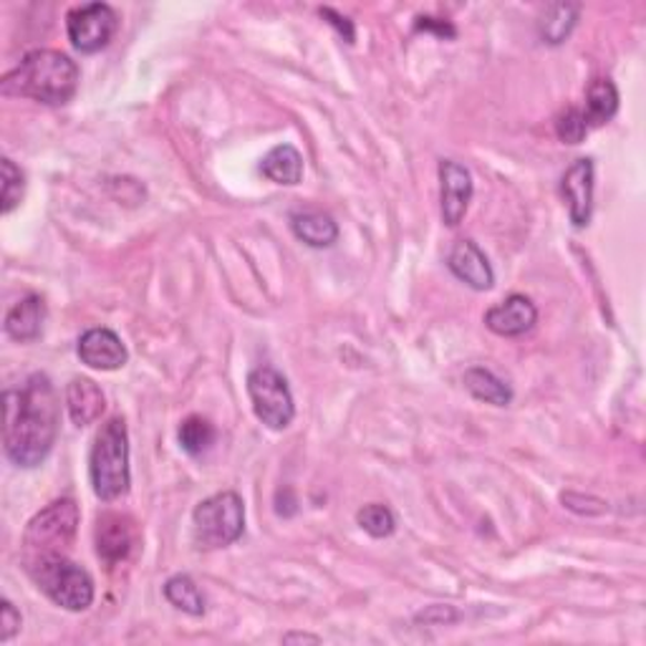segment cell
<instances>
[{"label": "cell", "instance_id": "obj_1", "mask_svg": "<svg viewBox=\"0 0 646 646\" xmlns=\"http://www.w3.org/2000/svg\"><path fill=\"white\" fill-rule=\"evenodd\" d=\"M61 406L46 374H31L3 396V449L13 465L39 467L59 437Z\"/></svg>", "mask_w": 646, "mask_h": 646}, {"label": "cell", "instance_id": "obj_2", "mask_svg": "<svg viewBox=\"0 0 646 646\" xmlns=\"http://www.w3.org/2000/svg\"><path fill=\"white\" fill-rule=\"evenodd\" d=\"M78 88V66L66 53L53 49H35L25 53L21 64L8 71L0 82L6 96H23L49 106H61L74 99Z\"/></svg>", "mask_w": 646, "mask_h": 646}, {"label": "cell", "instance_id": "obj_3", "mask_svg": "<svg viewBox=\"0 0 646 646\" xmlns=\"http://www.w3.org/2000/svg\"><path fill=\"white\" fill-rule=\"evenodd\" d=\"M88 477H92L94 495L104 502H114L129 493V435L127 422L121 417L102 424L88 455Z\"/></svg>", "mask_w": 646, "mask_h": 646}, {"label": "cell", "instance_id": "obj_4", "mask_svg": "<svg viewBox=\"0 0 646 646\" xmlns=\"http://www.w3.org/2000/svg\"><path fill=\"white\" fill-rule=\"evenodd\" d=\"M25 571L53 604L66 612H86L94 604V579L68 555L25 563Z\"/></svg>", "mask_w": 646, "mask_h": 646}, {"label": "cell", "instance_id": "obj_5", "mask_svg": "<svg viewBox=\"0 0 646 646\" xmlns=\"http://www.w3.org/2000/svg\"><path fill=\"white\" fill-rule=\"evenodd\" d=\"M78 506L71 498L53 500L35 516L23 536V563L66 555L76 541Z\"/></svg>", "mask_w": 646, "mask_h": 646}, {"label": "cell", "instance_id": "obj_6", "mask_svg": "<svg viewBox=\"0 0 646 646\" xmlns=\"http://www.w3.org/2000/svg\"><path fill=\"white\" fill-rule=\"evenodd\" d=\"M245 530L243 498L233 490L202 500L192 512V538L202 551L233 546Z\"/></svg>", "mask_w": 646, "mask_h": 646}, {"label": "cell", "instance_id": "obj_7", "mask_svg": "<svg viewBox=\"0 0 646 646\" xmlns=\"http://www.w3.org/2000/svg\"><path fill=\"white\" fill-rule=\"evenodd\" d=\"M247 394H251L253 412L265 427L286 430L296 417L294 394H290L286 377L273 367H258L247 377Z\"/></svg>", "mask_w": 646, "mask_h": 646}, {"label": "cell", "instance_id": "obj_8", "mask_svg": "<svg viewBox=\"0 0 646 646\" xmlns=\"http://www.w3.org/2000/svg\"><path fill=\"white\" fill-rule=\"evenodd\" d=\"M66 31L71 46L82 53L106 49L119 31V15L106 3H86L66 15Z\"/></svg>", "mask_w": 646, "mask_h": 646}, {"label": "cell", "instance_id": "obj_9", "mask_svg": "<svg viewBox=\"0 0 646 646\" xmlns=\"http://www.w3.org/2000/svg\"><path fill=\"white\" fill-rule=\"evenodd\" d=\"M96 553L99 559L109 565L124 563L129 559V553L135 551L139 543V533L135 520L121 512H104L96 520Z\"/></svg>", "mask_w": 646, "mask_h": 646}, {"label": "cell", "instance_id": "obj_10", "mask_svg": "<svg viewBox=\"0 0 646 646\" xmlns=\"http://www.w3.org/2000/svg\"><path fill=\"white\" fill-rule=\"evenodd\" d=\"M440 182H442V220L445 225L457 227L463 223L467 208L473 200V174L465 165L455 159H442L440 162Z\"/></svg>", "mask_w": 646, "mask_h": 646}, {"label": "cell", "instance_id": "obj_11", "mask_svg": "<svg viewBox=\"0 0 646 646\" xmlns=\"http://www.w3.org/2000/svg\"><path fill=\"white\" fill-rule=\"evenodd\" d=\"M563 200L569 202L571 223L586 227L594 212V159L581 157L565 170L561 180Z\"/></svg>", "mask_w": 646, "mask_h": 646}, {"label": "cell", "instance_id": "obj_12", "mask_svg": "<svg viewBox=\"0 0 646 646\" xmlns=\"http://www.w3.org/2000/svg\"><path fill=\"white\" fill-rule=\"evenodd\" d=\"M78 359L86 367L99 371H114L127 364L129 353L121 339L112 329H88L82 339H78Z\"/></svg>", "mask_w": 646, "mask_h": 646}, {"label": "cell", "instance_id": "obj_13", "mask_svg": "<svg viewBox=\"0 0 646 646\" xmlns=\"http://www.w3.org/2000/svg\"><path fill=\"white\" fill-rule=\"evenodd\" d=\"M538 321V308L528 296L512 294L485 314V326L498 336H523Z\"/></svg>", "mask_w": 646, "mask_h": 646}, {"label": "cell", "instance_id": "obj_14", "mask_svg": "<svg viewBox=\"0 0 646 646\" xmlns=\"http://www.w3.org/2000/svg\"><path fill=\"white\" fill-rule=\"evenodd\" d=\"M447 265L459 280L475 290H490L495 286V273L488 255L473 241H457L453 251H449Z\"/></svg>", "mask_w": 646, "mask_h": 646}, {"label": "cell", "instance_id": "obj_15", "mask_svg": "<svg viewBox=\"0 0 646 646\" xmlns=\"http://www.w3.org/2000/svg\"><path fill=\"white\" fill-rule=\"evenodd\" d=\"M66 410L76 427H88V424H94L106 410V400L99 384L86 377L71 379V384L66 386Z\"/></svg>", "mask_w": 646, "mask_h": 646}, {"label": "cell", "instance_id": "obj_16", "mask_svg": "<svg viewBox=\"0 0 646 646\" xmlns=\"http://www.w3.org/2000/svg\"><path fill=\"white\" fill-rule=\"evenodd\" d=\"M43 321H46V304H43V298L25 296L6 314V333L13 341L29 343L41 336Z\"/></svg>", "mask_w": 646, "mask_h": 646}, {"label": "cell", "instance_id": "obj_17", "mask_svg": "<svg viewBox=\"0 0 646 646\" xmlns=\"http://www.w3.org/2000/svg\"><path fill=\"white\" fill-rule=\"evenodd\" d=\"M290 227L298 241L311 247H331L339 241V225L333 223L331 215L318 210H298L290 215Z\"/></svg>", "mask_w": 646, "mask_h": 646}, {"label": "cell", "instance_id": "obj_18", "mask_svg": "<svg viewBox=\"0 0 646 646\" xmlns=\"http://www.w3.org/2000/svg\"><path fill=\"white\" fill-rule=\"evenodd\" d=\"M586 117L589 129L604 127L618 112V88L612 78H594L586 88V109H581Z\"/></svg>", "mask_w": 646, "mask_h": 646}, {"label": "cell", "instance_id": "obj_19", "mask_svg": "<svg viewBox=\"0 0 646 646\" xmlns=\"http://www.w3.org/2000/svg\"><path fill=\"white\" fill-rule=\"evenodd\" d=\"M261 172L276 184H298L304 177V157L294 145H278L263 157Z\"/></svg>", "mask_w": 646, "mask_h": 646}, {"label": "cell", "instance_id": "obj_20", "mask_svg": "<svg viewBox=\"0 0 646 646\" xmlns=\"http://www.w3.org/2000/svg\"><path fill=\"white\" fill-rule=\"evenodd\" d=\"M463 382L475 400L488 402L495 406H508L512 402V389L502 382L500 377H495L490 369H483V367L467 369Z\"/></svg>", "mask_w": 646, "mask_h": 646}, {"label": "cell", "instance_id": "obj_21", "mask_svg": "<svg viewBox=\"0 0 646 646\" xmlns=\"http://www.w3.org/2000/svg\"><path fill=\"white\" fill-rule=\"evenodd\" d=\"M165 599L170 601L174 608H180V612L190 616L205 614V596H202L198 583H194L190 576H182V573L165 583Z\"/></svg>", "mask_w": 646, "mask_h": 646}, {"label": "cell", "instance_id": "obj_22", "mask_svg": "<svg viewBox=\"0 0 646 646\" xmlns=\"http://www.w3.org/2000/svg\"><path fill=\"white\" fill-rule=\"evenodd\" d=\"M177 437H180V445H182L184 453L192 455V457H200V455H205L212 445H215L218 432L205 417L192 414V417H188L180 424V435Z\"/></svg>", "mask_w": 646, "mask_h": 646}, {"label": "cell", "instance_id": "obj_23", "mask_svg": "<svg viewBox=\"0 0 646 646\" xmlns=\"http://www.w3.org/2000/svg\"><path fill=\"white\" fill-rule=\"evenodd\" d=\"M576 18H579V8L576 6H569V3L551 6L541 18V39L546 43H553V46H559V43L565 41V35L573 31V25H576Z\"/></svg>", "mask_w": 646, "mask_h": 646}, {"label": "cell", "instance_id": "obj_24", "mask_svg": "<svg viewBox=\"0 0 646 646\" xmlns=\"http://www.w3.org/2000/svg\"><path fill=\"white\" fill-rule=\"evenodd\" d=\"M357 520L361 530H367L371 538H389L396 530L394 512L386 506H379V502H371V506L361 508Z\"/></svg>", "mask_w": 646, "mask_h": 646}, {"label": "cell", "instance_id": "obj_25", "mask_svg": "<svg viewBox=\"0 0 646 646\" xmlns=\"http://www.w3.org/2000/svg\"><path fill=\"white\" fill-rule=\"evenodd\" d=\"M555 135L563 141V145H581L583 137L589 135V124L583 112L576 106H569L563 109L559 117H555Z\"/></svg>", "mask_w": 646, "mask_h": 646}, {"label": "cell", "instance_id": "obj_26", "mask_svg": "<svg viewBox=\"0 0 646 646\" xmlns=\"http://www.w3.org/2000/svg\"><path fill=\"white\" fill-rule=\"evenodd\" d=\"M0 170H3V215L13 212L18 208V202L23 200V190H25V177L13 165V159L3 157L0 162Z\"/></svg>", "mask_w": 646, "mask_h": 646}, {"label": "cell", "instance_id": "obj_27", "mask_svg": "<svg viewBox=\"0 0 646 646\" xmlns=\"http://www.w3.org/2000/svg\"><path fill=\"white\" fill-rule=\"evenodd\" d=\"M21 632V614L15 612V606L11 604V601H3L0 604V642H11L13 636Z\"/></svg>", "mask_w": 646, "mask_h": 646}, {"label": "cell", "instance_id": "obj_28", "mask_svg": "<svg viewBox=\"0 0 646 646\" xmlns=\"http://www.w3.org/2000/svg\"><path fill=\"white\" fill-rule=\"evenodd\" d=\"M414 29L437 33L440 39H455V35H457L453 23H449V21H440V18H430V15L417 18V25H414Z\"/></svg>", "mask_w": 646, "mask_h": 646}, {"label": "cell", "instance_id": "obj_29", "mask_svg": "<svg viewBox=\"0 0 646 646\" xmlns=\"http://www.w3.org/2000/svg\"><path fill=\"white\" fill-rule=\"evenodd\" d=\"M321 15H324V18H329V23L333 25L336 31L341 33V39H343V41H347V43H353V39H357V33H353V23L349 21L347 15L336 13V11H331V8H321Z\"/></svg>", "mask_w": 646, "mask_h": 646}, {"label": "cell", "instance_id": "obj_30", "mask_svg": "<svg viewBox=\"0 0 646 646\" xmlns=\"http://www.w3.org/2000/svg\"><path fill=\"white\" fill-rule=\"evenodd\" d=\"M283 642H318V636H308V634H288Z\"/></svg>", "mask_w": 646, "mask_h": 646}]
</instances>
